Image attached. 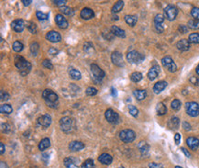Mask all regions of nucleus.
<instances>
[{
    "mask_svg": "<svg viewBox=\"0 0 199 168\" xmlns=\"http://www.w3.org/2000/svg\"><path fill=\"white\" fill-rule=\"evenodd\" d=\"M119 138L123 143L129 144L135 140L136 134L132 130H123L119 132Z\"/></svg>",
    "mask_w": 199,
    "mask_h": 168,
    "instance_id": "nucleus-4",
    "label": "nucleus"
},
{
    "mask_svg": "<svg viewBox=\"0 0 199 168\" xmlns=\"http://www.w3.org/2000/svg\"><path fill=\"white\" fill-rule=\"evenodd\" d=\"M168 127L170 129H173V130L178 129V127H179V119L176 118V117L171 118V120H169V122H168Z\"/></svg>",
    "mask_w": 199,
    "mask_h": 168,
    "instance_id": "nucleus-29",
    "label": "nucleus"
},
{
    "mask_svg": "<svg viewBox=\"0 0 199 168\" xmlns=\"http://www.w3.org/2000/svg\"><path fill=\"white\" fill-rule=\"evenodd\" d=\"M60 11L62 13H63L64 15L66 16H73L74 15V10L69 7H66V6H63V7H60Z\"/></svg>",
    "mask_w": 199,
    "mask_h": 168,
    "instance_id": "nucleus-33",
    "label": "nucleus"
},
{
    "mask_svg": "<svg viewBox=\"0 0 199 168\" xmlns=\"http://www.w3.org/2000/svg\"><path fill=\"white\" fill-rule=\"evenodd\" d=\"M8 99H9V95L6 92L1 90V100L4 101V100H8Z\"/></svg>",
    "mask_w": 199,
    "mask_h": 168,
    "instance_id": "nucleus-51",
    "label": "nucleus"
},
{
    "mask_svg": "<svg viewBox=\"0 0 199 168\" xmlns=\"http://www.w3.org/2000/svg\"><path fill=\"white\" fill-rule=\"evenodd\" d=\"M0 111L2 114H10L12 112V107L8 104H4L0 107Z\"/></svg>",
    "mask_w": 199,
    "mask_h": 168,
    "instance_id": "nucleus-32",
    "label": "nucleus"
},
{
    "mask_svg": "<svg viewBox=\"0 0 199 168\" xmlns=\"http://www.w3.org/2000/svg\"><path fill=\"white\" fill-rule=\"evenodd\" d=\"M23 44L20 42H15L14 43H13V50L15 51H17V52H19V51H21L22 50H23Z\"/></svg>",
    "mask_w": 199,
    "mask_h": 168,
    "instance_id": "nucleus-40",
    "label": "nucleus"
},
{
    "mask_svg": "<svg viewBox=\"0 0 199 168\" xmlns=\"http://www.w3.org/2000/svg\"><path fill=\"white\" fill-rule=\"evenodd\" d=\"M80 16H81L82 19L87 20H90V19L94 18L95 13H94V11H93L91 8H89V7H84V8L82 9V11H81V13H80Z\"/></svg>",
    "mask_w": 199,
    "mask_h": 168,
    "instance_id": "nucleus-15",
    "label": "nucleus"
},
{
    "mask_svg": "<svg viewBox=\"0 0 199 168\" xmlns=\"http://www.w3.org/2000/svg\"><path fill=\"white\" fill-rule=\"evenodd\" d=\"M25 28V23L22 20H16L11 23V29L16 32H22Z\"/></svg>",
    "mask_w": 199,
    "mask_h": 168,
    "instance_id": "nucleus-13",
    "label": "nucleus"
},
{
    "mask_svg": "<svg viewBox=\"0 0 199 168\" xmlns=\"http://www.w3.org/2000/svg\"><path fill=\"white\" fill-rule=\"evenodd\" d=\"M143 59L144 56L137 51H131L127 54V60L131 64H140L143 61Z\"/></svg>",
    "mask_w": 199,
    "mask_h": 168,
    "instance_id": "nucleus-5",
    "label": "nucleus"
},
{
    "mask_svg": "<svg viewBox=\"0 0 199 168\" xmlns=\"http://www.w3.org/2000/svg\"><path fill=\"white\" fill-rule=\"evenodd\" d=\"M183 126H184V128L186 130H191V125H190L189 123H187V122H184V123H183Z\"/></svg>",
    "mask_w": 199,
    "mask_h": 168,
    "instance_id": "nucleus-58",
    "label": "nucleus"
},
{
    "mask_svg": "<svg viewBox=\"0 0 199 168\" xmlns=\"http://www.w3.org/2000/svg\"><path fill=\"white\" fill-rule=\"evenodd\" d=\"M181 150H182V152L185 154V156L186 157H188V158H190L191 157V154H190V153L185 149V148H181Z\"/></svg>",
    "mask_w": 199,
    "mask_h": 168,
    "instance_id": "nucleus-56",
    "label": "nucleus"
},
{
    "mask_svg": "<svg viewBox=\"0 0 199 168\" xmlns=\"http://www.w3.org/2000/svg\"><path fill=\"white\" fill-rule=\"evenodd\" d=\"M28 30H29L32 34H36L37 31H38L37 25L35 24L34 22H29V25H28Z\"/></svg>",
    "mask_w": 199,
    "mask_h": 168,
    "instance_id": "nucleus-45",
    "label": "nucleus"
},
{
    "mask_svg": "<svg viewBox=\"0 0 199 168\" xmlns=\"http://www.w3.org/2000/svg\"><path fill=\"white\" fill-rule=\"evenodd\" d=\"M60 125L64 132H71L75 129V121L71 117H63L60 120Z\"/></svg>",
    "mask_w": 199,
    "mask_h": 168,
    "instance_id": "nucleus-3",
    "label": "nucleus"
},
{
    "mask_svg": "<svg viewBox=\"0 0 199 168\" xmlns=\"http://www.w3.org/2000/svg\"><path fill=\"white\" fill-rule=\"evenodd\" d=\"M164 21V18L162 14H157L154 18V24H162Z\"/></svg>",
    "mask_w": 199,
    "mask_h": 168,
    "instance_id": "nucleus-43",
    "label": "nucleus"
},
{
    "mask_svg": "<svg viewBox=\"0 0 199 168\" xmlns=\"http://www.w3.org/2000/svg\"><path fill=\"white\" fill-rule=\"evenodd\" d=\"M128 111H129L130 115H131V116H133V117H137V116H138V114H139V110H138V108H137L135 106H132V105L128 106Z\"/></svg>",
    "mask_w": 199,
    "mask_h": 168,
    "instance_id": "nucleus-42",
    "label": "nucleus"
},
{
    "mask_svg": "<svg viewBox=\"0 0 199 168\" xmlns=\"http://www.w3.org/2000/svg\"><path fill=\"white\" fill-rule=\"evenodd\" d=\"M130 79H131V81H133L135 83H138L142 79V74H141V73L140 72L132 73L130 74Z\"/></svg>",
    "mask_w": 199,
    "mask_h": 168,
    "instance_id": "nucleus-34",
    "label": "nucleus"
},
{
    "mask_svg": "<svg viewBox=\"0 0 199 168\" xmlns=\"http://www.w3.org/2000/svg\"><path fill=\"white\" fill-rule=\"evenodd\" d=\"M186 144L191 150L196 151L199 147V140L195 137H188L186 139Z\"/></svg>",
    "mask_w": 199,
    "mask_h": 168,
    "instance_id": "nucleus-16",
    "label": "nucleus"
},
{
    "mask_svg": "<svg viewBox=\"0 0 199 168\" xmlns=\"http://www.w3.org/2000/svg\"><path fill=\"white\" fill-rule=\"evenodd\" d=\"M66 0H56V1H53V3L56 5V6H60V7H63L65 4H66Z\"/></svg>",
    "mask_w": 199,
    "mask_h": 168,
    "instance_id": "nucleus-52",
    "label": "nucleus"
},
{
    "mask_svg": "<svg viewBox=\"0 0 199 168\" xmlns=\"http://www.w3.org/2000/svg\"><path fill=\"white\" fill-rule=\"evenodd\" d=\"M188 41H189V42H192V43H199V33L190 34Z\"/></svg>",
    "mask_w": 199,
    "mask_h": 168,
    "instance_id": "nucleus-38",
    "label": "nucleus"
},
{
    "mask_svg": "<svg viewBox=\"0 0 199 168\" xmlns=\"http://www.w3.org/2000/svg\"><path fill=\"white\" fill-rule=\"evenodd\" d=\"M63 164L66 168H79L77 165V160L74 157H67L64 159Z\"/></svg>",
    "mask_w": 199,
    "mask_h": 168,
    "instance_id": "nucleus-21",
    "label": "nucleus"
},
{
    "mask_svg": "<svg viewBox=\"0 0 199 168\" xmlns=\"http://www.w3.org/2000/svg\"><path fill=\"white\" fill-rule=\"evenodd\" d=\"M21 2L23 3V5H24V6H28L32 1H31V0H28V1H26V0H22Z\"/></svg>",
    "mask_w": 199,
    "mask_h": 168,
    "instance_id": "nucleus-60",
    "label": "nucleus"
},
{
    "mask_svg": "<svg viewBox=\"0 0 199 168\" xmlns=\"http://www.w3.org/2000/svg\"><path fill=\"white\" fill-rule=\"evenodd\" d=\"M111 32L115 36L119 37V38H125L126 37V33H125L124 30L122 29H120L119 27H118V26H113L111 28Z\"/></svg>",
    "mask_w": 199,
    "mask_h": 168,
    "instance_id": "nucleus-24",
    "label": "nucleus"
},
{
    "mask_svg": "<svg viewBox=\"0 0 199 168\" xmlns=\"http://www.w3.org/2000/svg\"><path fill=\"white\" fill-rule=\"evenodd\" d=\"M191 15L195 20H199V7H193L191 10Z\"/></svg>",
    "mask_w": 199,
    "mask_h": 168,
    "instance_id": "nucleus-47",
    "label": "nucleus"
},
{
    "mask_svg": "<svg viewBox=\"0 0 199 168\" xmlns=\"http://www.w3.org/2000/svg\"><path fill=\"white\" fill-rule=\"evenodd\" d=\"M42 97L45 101V103L52 108H58L59 105V97L56 95V93H54L53 91H51L50 89H45L42 92Z\"/></svg>",
    "mask_w": 199,
    "mask_h": 168,
    "instance_id": "nucleus-2",
    "label": "nucleus"
},
{
    "mask_svg": "<svg viewBox=\"0 0 199 168\" xmlns=\"http://www.w3.org/2000/svg\"><path fill=\"white\" fill-rule=\"evenodd\" d=\"M125 21L128 25L134 27L138 21V18H137V16H134V15H126L125 16Z\"/></svg>",
    "mask_w": 199,
    "mask_h": 168,
    "instance_id": "nucleus-25",
    "label": "nucleus"
},
{
    "mask_svg": "<svg viewBox=\"0 0 199 168\" xmlns=\"http://www.w3.org/2000/svg\"><path fill=\"white\" fill-rule=\"evenodd\" d=\"M177 14H178V9L177 7H175L174 6H172V5H169L167 6L165 8H164V16L165 18L172 21V20H174L177 17Z\"/></svg>",
    "mask_w": 199,
    "mask_h": 168,
    "instance_id": "nucleus-8",
    "label": "nucleus"
},
{
    "mask_svg": "<svg viewBox=\"0 0 199 168\" xmlns=\"http://www.w3.org/2000/svg\"><path fill=\"white\" fill-rule=\"evenodd\" d=\"M167 86V82L165 81H160V82H157L154 86H153V92L155 94H160L162 91L164 90V88Z\"/></svg>",
    "mask_w": 199,
    "mask_h": 168,
    "instance_id": "nucleus-22",
    "label": "nucleus"
},
{
    "mask_svg": "<svg viewBox=\"0 0 199 168\" xmlns=\"http://www.w3.org/2000/svg\"><path fill=\"white\" fill-rule=\"evenodd\" d=\"M0 153H1V154H4V153H5V145L3 143H0Z\"/></svg>",
    "mask_w": 199,
    "mask_h": 168,
    "instance_id": "nucleus-59",
    "label": "nucleus"
},
{
    "mask_svg": "<svg viewBox=\"0 0 199 168\" xmlns=\"http://www.w3.org/2000/svg\"><path fill=\"white\" fill-rule=\"evenodd\" d=\"M89 49H91L92 51H94V46H93V44H92V43H90V42H86V43L84 44V50L85 51L89 52Z\"/></svg>",
    "mask_w": 199,
    "mask_h": 168,
    "instance_id": "nucleus-49",
    "label": "nucleus"
},
{
    "mask_svg": "<svg viewBox=\"0 0 199 168\" xmlns=\"http://www.w3.org/2000/svg\"><path fill=\"white\" fill-rule=\"evenodd\" d=\"M186 113L191 117H197L199 115V105L197 102H187L185 104Z\"/></svg>",
    "mask_w": 199,
    "mask_h": 168,
    "instance_id": "nucleus-7",
    "label": "nucleus"
},
{
    "mask_svg": "<svg viewBox=\"0 0 199 168\" xmlns=\"http://www.w3.org/2000/svg\"><path fill=\"white\" fill-rule=\"evenodd\" d=\"M81 168H95L94 161H93L92 159H87V160H85V161L82 164Z\"/></svg>",
    "mask_w": 199,
    "mask_h": 168,
    "instance_id": "nucleus-37",
    "label": "nucleus"
},
{
    "mask_svg": "<svg viewBox=\"0 0 199 168\" xmlns=\"http://www.w3.org/2000/svg\"><path fill=\"white\" fill-rule=\"evenodd\" d=\"M39 50H40V45L37 42H32L30 44V51L32 52L33 55H37Z\"/></svg>",
    "mask_w": 199,
    "mask_h": 168,
    "instance_id": "nucleus-39",
    "label": "nucleus"
},
{
    "mask_svg": "<svg viewBox=\"0 0 199 168\" xmlns=\"http://www.w3.org/2000/svg\"><path fill=\"white\" fill-rule=\"evenodd\" d=\"M159 73H160V67H159V65H154V66H152L149 69V73H148V78H149V80L152 81V80H154V79H156L158 77Z\"/></svg>",
    "mask_w": 199,
    "mask_h": 168,
    "instance_id": "nucleus-20",
    "label": "nucleus"
},
{
    "mask_svg": "<svg viewBox=\"0 0 199 168\" xmlns=\"http://www.w3.org/2000/svg\"><path fill=\"white\" fill-rule=\"evenodd\" d=\"M55 22H56L57 26L61 29H66L68 27L67 20L61 14H57L55 16Z\"/></svg>",
    "mask_w": 199,
    "mask_h": 168,
    "instance_id": "nucleus-14",
    "label": "nucleus"
},
{
    "mask_svg": "<svg viewBox=\"0 0 199 168\" xmlns=\"http://www.w3.org/2000/svg\"><path fill=\"white\" fill-rule=\"evenodd\" d=\"M133 95L138 100H143L147 96V91L142 89H137L133 92Z\"/></svg>",
    "mask_w": 199,
    "mask_h": 168,
    "instance_id": "nucleus-26",
    "label": "nucleus"
},
{
    "mask_svg": "<svg viewBox=\"0 0 199 168\" xmlns=\"http://www.w3.org/2000/svg\"><path fill=\"white\" fill-rule=\"evenodd\" d=\"M156 111H157V114H158V115L162 116V115H164V114L166 113L167 108H166V106H165L163 103L160 102V103H158L157 106H156Z\"/></svg>",
    "mask_w": 199,
    "mask_h": 168,
    "instance_id": "nucleus-27",
    "label": "nucleus"
},
{
    "mask_svg": "<svg viewBox=\"0 0 199 168\" xmlns=\"http://www.w3.org/2000/svg\"><path fill=\"white\" fill-rule=\"evenodd\" d=\"M111 60L113 62V64L119 67H122L124 66V62H123V57L122 54L119 51H114L112 52L111 55Z\"/></svg>",
    "mask_w": 199,
    "mask_h": 168,
    "instance_id": "nucleus-11",
    "label": "nucleus"
},
{
    "mask_svg": "<svg viewBox=\"0 0 199 168\" xmlns=\"http://www.w3.org/2000/svg\"><path fill=\"white\" fill-rule=\"evenodd\" d=\"M123 7H124V2H123V1H118V2L113 6V7H112V12H113V13H118V12H119V11L122 10Z\"/></svg>",
    "mask_w": 199,
    "mask_h": 168,
    "instance_id": "nucleus-30",
    "label": "nucleus"
},
{
    "mask_svg": "<svg viewBox=\"0 0 199 168\" xmlns=\"http://www.w3.org/2000/svg\"><path fill=\"white\" fill-rule=\"evenodd\" d=\"M181 106H182V104H181L180 100H178V99H174L171 103V107L174 110H179Z\"/></svg>",
    "mask_w": 199,
    "mask_h": 168,
    "instance_id": "nucleus-41",
    "label": "nucleus"
},
{
    "mask_svg": "<svg viewBox=\"0 0 199 168\" xmlns=\"http://www.w3.org/2000/svg\"><path fill=\"white\" fill-rule=\"evenodd\" d=\"M149 166V168H163L161 164H157V163H150Z\"/></svg>",
    "mask_w": 199,
    "mask_h": 168,
    "instance_id": "nucleus-54",
    "label": "nucleus"
},
{
    "mask_svg": "<svg viewBox=\"0 0 199 168\" xmlns=\"http://www.w3.org/2000/svg\"><path fill=\"white\" fill-rule=\"evenodd\" d=\"M111 90H112V95H113V96H117V92H116L117 90H116L115 88H112Z\"/></svg>",
    "mask_w": 199,
    "mask_h": 168,
    "instance_id": "nucleus-62",
    "label": "nucleus"
},
{
    "mask_svg": "<svg viewBox=\"0 0 199 168\" xmlns=\"http://www.w3.org/2000/svg\"><path fill=\"white\" fill-rule=\"evenodd\" d=\"M36 17L40 20H46L48 19V14H45V13H42L41 11H37L36 12Z\"/></svg>",
    "mask_w": 199,
    "mask_h": 168,
    "instance_id": "nucleus-46",
    "label": "nucleus"
},
{
    "mask_svg": "<svg viewBox=\"0 0 199 168\" xmlns=\"http://www.w3.org/2000/svg\"><path fill=\"white\" fill-rule=\"evenodd\" d=\"M14 62H15L16 67L19 69V71L21 75L24 76V75H27L29 73L30 69H31V64H30L29 62H28L26 59H24L22 56L17 55L15 57Z\"/></svg>",
    "mask_w": 199,
    "mask_h": 168,
    "instance_id": "nucleus-1",
    "label": "nucleus"
},
{
    "mask_svg": "<svg viewBox=\"0 0 199 168\" xmlns=\"http://www.w3.org/2000/svg\"><path fill=\"white\" fill-rule=\"evenodd\" d=\"M46 39H47L49 42H50L55 43V42H61L62 37H61V35H60L59 32L54 31V30H50V31H49V32L46 34Z\"/></svg>",
    "mask_w": 199,
    "mask_h": 168,
    "instance_id": "nucleus-12",
    "label": "nucleus"
},
{
    "mask_svg": "<svg viewBox=\"0 0 199 168\" xmlns=\"http://www.w3.org/2000/svg\"><path fill=\"white\" fill-rule=\"evenodd\" d=\"M176 47H177L178 50H180V51H188L190 49V42H189L188 40L183 39V40H180L176 43Z\"/></svg>",
    "mask_w": 199,
    "mask_h": 168,
    "instance_id": "nucleus-18",
    "label": "nucleus"
},
{
    "mask_svg": "<svg viewBox=\"0 0 199 168\" xmlns=\"http://www.w3.org/2000/svg\"><path fill=\"white\" fill-rule=\"evenodd\" d=\"M50 146V141L49 138H44L41 141V143L39 144V149L41 151H44L45 149L49 148Z\"/></svg>",
    "mask_w": 199,
    "mask_h": 168,
    "instance_id": "nucleus-28",
    "label": "nucleus"
},
{
    "mask_svg": "<svg viewBox=\"0 0 199 168\" xmlns=\"http://www.w3.org/2000/svg\"><path fill=\"white\" fill-rule=\"evenodd\" d=\"M180 140H181V135L179 133H176L174 135V141H175V144H180Z\"/></svg>",
    "mask_w": 199,
    "mask_h": 168,
    "instance_id": "nucleus-55",
    "label": "nucleus"
},
{
    "mask_svg": "<svg viewBox=\"0 0 199 168\" xmlns=\"http://www.w3.org/2000/svg\"><path fill=\"white\" fill-rule=\"evenodd\" d=\"M105 117H106V120H107L108 122H110V123H117L119 120V114L116 111H114L113 109H111V108H108V109L106 110Z\"/></svg>",
    "mask_w": 199,
    "mask_h": 168,
    "instance_id": "nucleus-10",
    "label": "nucleus"
},
{
    "mask_svg": "<svg viewBox=\"0 0 199 168\" xmlns=\"http://www.w3.org/2000/svg\"><path fill=\"white\" fill-rule=\"evenodd\" d=\"M38 123L41 126V127H44V128H47L49 127L51 123V118L49 115H42L41 116L39 119H38Z\"/></svg>",
    "mask_w": 199,
    "mask_h": 168,
    "instance_id": "nucleus-17",
    "label": "nucleus"
},
{
    "mask_svg": "<svg viewBox=\"0 0 199 168\" xmlns=\"http://www.w3.org/2000/svg\"><path fill=\"white\" fill-rule=\"evenodd\" d=\"M188 28L192 29H199V20H191L188 21Z\"/></svg>",
    "mask_w": 199,
    "mask_h": 168,
    "instance_id": "nucleus-36",
    "label": "nucleus"
},
{
    "mask_svg": "<svg viewBox=\"0 0 199 168\" xmlns=\"http://www.w3.org/2000/svg\"><path fill=\"white\" fill-rule=\"evenodd\" d=\"M175 168H183V167H181V166H175Z\"/></svg>",
    "mask_w": 199,
    "mask_h": 168,
    "instance_id": "nucleus-64",
    "label": "nucleus"
},
{
    "mask_svg": "<svg viewBox=\"0 0 199 168\" xmlns=\"http://www.w3.org/2000/svg\"><path fill=\"white\" fill-rule=\"evenodd\" d=\"M84 148V144L81 142H77V141H75V142H72L69 144V149L72 151V152H78L82 149Z\"/></svg>",
    "mask_w": 199,
    "mask_h": 168,
    "instance_id": "nucleus-23",
    "label": "nucleus"
},
{
    "mask_svg": "<svg viewBox=\"0 0 199 168\" xmlns=\"http://www.w3.org/2000/svg\"><path fill=\"white\" fill-rule=\"evenodd\" d=\"M139 149H140V151H141V153L142 154H146L149 152V146L145 142H141V144H139Z\"/></svg>",
    "mask_w": 199,
    "mask_h": 168,
    "instance_id": "nucleus-35",
    "label": "nucleus"
},
{
    "mask_svg": "<svg viewBox=\"0 0 199 168\" xmlns=\"http://www.w3.org/2000/svg\"><path fill=\"white\" fill-rule=\"evenodd\" d=\"M85 94H86L87 96H96V95L97 94V89L95 88V87H88V88L85 90Z\"/></svg>",
    "mask_w": 199,
    "mask_h": 168,
    "instance_id": "nucleus-44",
    "label": "nucleus"
},
{
    "mask_svg": "<svg viewBox=\"0 0 199 168\" xmlns=\"http://www.w3.org/2000/svg\"><path fill=\"white\" fill-rule=\"evenodd\" d=\"M179 31L182 32V33H186L188 31V27L185 26V25H180L179 26Z\"/></svg>",
    "mask_w": 199,
    "mask_h": 168,
    "instance_id": "nucleus-50",
    "label": "nucleus"
},
{
    "mask_svg": "<svg viewBox=\"0 0 199 168\" xmlns=\"http://www.w3.org/2000/svg\"><path fill=\"white\" fill-rule=\"evenodd\" d=\"M69 74L71 76V78L75 79V80H79L81 79V73L79 72L78 70H76L75 68H71L70 71H69Z\"/></svg>",
    "mask_w": 199,
    "mask_h": 168,
    "instance_id": "nucleus-31",
    "label": "nucleus"
},
{
    "mask_svg": "<svg viewBox=\"0 0 199 168\" xmlns=\"http://www.w3.org/2000/svg\"><path fill=\"white\" fill-rule=\"evenodd\" d=\"M196 71H197V73L199 75V65L197 67V69H196Z\"/></svg>",
    "mask_w": 199,
    "mask_h": 168,
    "instance_id": "nucleus-63",
    "label": "nucleus"
},
{
    "mask_svg": "<svg viewBox=\"0 0 199 168\" xmlns=\"http://www.w3.org/2000/svg\"><path fill=\"white\" fill-rule=\"evenodd\" d=\"M155 29H156V30H157L159 33H162V32H163V30H164V28H163L162 24H155Z\"/></svg>",
    "mask_w": 199,
    "mask_h": 168,
    "instance_id": "nucleus-53",
    "label": "nucleus"
},
{
    "mask_svg": "<svg viewBox=\"0 0 199 168\" xmlns=\"http://www.w3.org/2000/svg\"><path fill=\"white\" fill-rule=\"evenodd\" d=\"M98 161L102 165H105V166H109L112 161H113V158L110 154L108 153H102L98 157Z\"/></svg>",
    "mask_w": 199,
    "mask_h": 168,
    "instance_id": "nucleus-19",
    "label": "nucleus"
},
{
    "mask_svg": "<svg viewBox=\"0 0 199 168\" xmlns=\"http://www.w3.org/2000/svg\"><path fill=\"white\" fill-rule=\"evenodd\" d=\"M42 66L45 67V68H47V69H52V68H53L52 64L50 63L49 60H44V61L42 62Z\"/></svg>",
    "mask_w": 199,
    "mask_h": 168,
    "instance_id": "nucleus-48",
    "label": "nucleus"
},
{
    "mask_svg": "<svg viewBox=\"0 0 199 168\" xmlns=\"http://www.w3.org/2000/svg\"><path fill=\"white\" fill-rule=\"evenodd\" d=\"M91 72L93 74V78L97 83H100L105 77V72L96 64H91Z\"/></svg>",
    "mask_w": 199,
    "mask_h": 168,
    "instance_id": "nucleus-6",
    "label": "nucleus"
},
{
    "mask_svg": "<svg viewBox=\"0 0 199 168\" xmlns=\"http://www.w3.org/2000/svg\"><path fill=\"white\" fill-rule=\"evenodd\" d=\"M162 65L167 68V70L169 72L174 73L177 70V66L174 62V60L170 57V56H165L162 59Z\"/></svg>",
    "mask_w": 199,
    "mask_h": 168,
    "instance_id": "nucleus-9",
    "label": "nucleus"
},
{
    "mask_svg": "<svg viewBox=\"0 0 199 168\" xmlns=\"http://www.w3.org/2000/svg\"><path fill=\"white\" fill-rule=\"evenodd\" d=\"M0 167L1 168H8L7 167V166H6V163H4V162H1V163H0Z\"/></svg>",
    "mask_w": 199,
    "mask_h": 168,
    "instance_id": "nucleus-61",
    "label": "nucleus"
},
{
    "mask_svg": "<svg viewBox=\"0 0 199 168\" xmlns=\"http://www.w3.org/2000/svg\"><path fill=\"white\" fill-rule=\"evenodd\" d=\"M58 52H59V51H58V50H56L55 48H50V49H49V53H50V54L55 55V54H57Z\"/></svg>",
    "mask_w": 199,
    "mask_h": 168,
    "instance_id": "nucleus-57",
    "label": "nucleus"
}]
</instances>
